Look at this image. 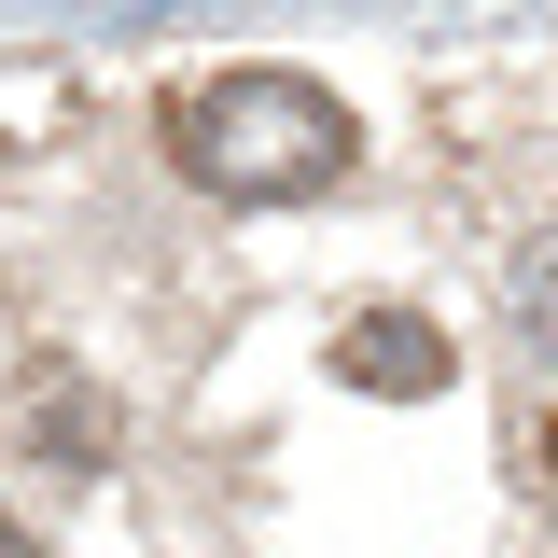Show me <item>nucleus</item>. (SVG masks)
Here are the masks:
<instances>
[{"label": "nucleus", "instance_id": "20e7f679", "mask_svg": "<svg viewBox=\"0 0 558 558\" xmlns=\"http://www.w3.org/2000/svg\"><path fill=\"white\" fill-rule=\"evenodd\" d=\"M502 293H517V349H531V363H558V223L502 266Z\"/></svg>", "mask_w": 558, "mask_h": 558}, {"label": "nucleus", "instance_id": "f257e3e1", "mask_svg": "<svg viewBox=\"0 0 558 558\" xmlns=\"http://www.w3.org/2000/svg\"><path fill=\"white\" fill-rule=\"evenodd\" d=\"M363 126H349L336 84H307V70H209L168 98V168L223 209H279V196H322Z\"/></svg>", "mask_w": 558, "mask_h": 558}, {"label": "nucleus", "instance_id": "39448f33", "mask_svg": "<svg viewBox=\"0 0 558 558\" xmlns=\"http://www.w3.org/2000/svg\"><path fill=\"white\" fill-rule=\"evenodd\" d=\"M0 558H43V545H28V531H0Z\"/></svg>", "mask_w": 558, "mask_h": 558}, {"label": "nucleus", "instance_id": "7ed1b4c3", "mask_svg": "<svg viewBox=\"0 0 558 558\" xmlns=\"http://www.w3.org/2000/svg\"><path fill=\"white\" fill-rule=\"evenodd\" d=\"M28 447L70 461V475H98L112 461V391H84V377H43V405H28Z\"/></svg>", "mask_w": 558, "mask_h": 558}, {"label": "nucleus", "instance_id": "f03ea898", "mask_svg": "<svg viewBox=\"0 0 558 558\" xmlns=\"http://www.w3.org/2000/svg\"><path fill=\"white\" fill-rule=\"evenodd\" d=\"M336 377L363 391V405H433V391L461 377V349H447L433 307H363V322L336 336Z\"/></svg>", "mask_w": 558, "mask_h": 558}]
</instances>
